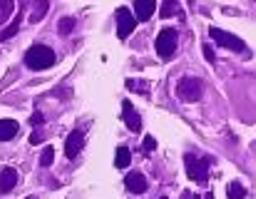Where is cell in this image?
I'll use <instances>...</instances> for the list:
<instances>
[{"label":"cell","instance_id":"1","mask_svg":"<svg viewBox=\"0 0 256 199\" xmlns=\"http://www.w3.org/2000/svg\"><path fill=\"white\" fill-rule=\"evenodd\" d=\"M55 62H58V58H55V52H52L48 45H32V48L25 52V65H28L30 70H35V72L48 70V68H52Z\"/></svg>","mask_w":256,"mask_h":199},{"label":"cell","instance_id":"2","mask_svg":"<svg viewBox=\"0 0 256 199\" xmlns=\"http://www.w3.org/2000/svg\"><path fill=\"white\" fill-rule=\"evenodd\" d=\"M209 157H199V154H186L184 157V167H186V174H189V180H194V182H199V184H204L206 182V177H209Z\"/></svg>","mask_w":256,"mask_h":199},{"label":"cell","instance_id":"3","mask_svg":"<svg viewBox=\"0 0 256 199\" xmlns=\"http://www.w3.org/2000/svg\"><path fill=\"white\" fill-rule=\"evenodd\" d=\"M204 95V85L196 78H182L176 85V98L182 102H199Z\"/></svg>","mask_w":256,"mask_h":199},{"label":"cell","instance_id":"4","mask_svg":"<svg viewBox=\"0 0 256 199\" xmlns=\"http://www.w3.org/2000/svg\"><path fill=\"white\" fill-rule=\"evenodd\" d=\"M176 45H179V32L174 28H164L157 38V55L160 58H172Z\"/></svg>","mask_w":256,"mask_h":199},{"label":"cell","instance_id":"5","mask_svg":"<svg viewBox=\"0 0 256 199\" xmlns=\"http://www.w3.org/2000/svg\"><path fill=\"white\" fill-rule=\"evenodd\" d=\"M114 20H117V38H120V40L130 38L132 30H134V25H137V18L132 15V10H130V8H117Z\"/></svg>","mask_w":256,"mask_h":199},{"label":"cell","instance_id":"6","mask_svg":"<svg viewBox=\"0 0 256 199\" xmlns=\"http://www.w3.org/2000/svg\"><path fill=\"white\" fill-rule=\"evenodd\" d=\"M209 35H212V40H216V45H222V48H229V50H234V52H244V50H246V42H244V40H239L236 35L226 32V30L212 28V30H209Z\"/></svg>","mask_w":256,"mask_h":199},{"label":"cell","instance_id":"7","mask_svg":"<svg viewBox=\"0 0 256 199\" xmlns=\"http://www.w3.org/2000/svg\"><path fill=\"white\" fill-rule=\"evenodd\" d=\"M82 147H85V132H82V130L70 132V137H68V142H65V154H68V160H75V157L82 152Z\"/></svg>","mask_w":256,"mask_h":199},{"label":"cell","instance_id":"8","mask_svg":"<svg viewBox=\"0 0 256 199\" xmlns=\"http://www.w3.org/2000/svg\"><path fill=\"white\" fill-rule=\"evenodd\" d=\"M122 120H124V124H127L132 132H140V130H142L140 112L132 107V102H130V100H124V102H122Z\"/></svg>","mask_w":256,"mask_h":199},{"label":"cell","instance_id":"9","mask_svg":"<svg viewBox=\"0 0 256 199\" xmlns=\"http://www.w3.org/2000/svg\"><path fill=\"white\" fill-rule=\"evenodd\" d=\"M124 187H127L132 194H144L150 184H147V180H144V174H142V172H132V174H127Z\"/></svg>","mask_w":256,"mask_h":199},{"label":"cell","instance_id":"10","mask_svg":"<svg viewBox=\"0 0 256 199\" xmlns=\"http://www.w3.org/2000/svg\"><path fill=\"white\" fill-rule=\"evenodd\" d=\"M15 187H18V172H15L12 167L0 170V192L8 194V192H12Z\"/></svg>","mask_w":256,"mask_h":199},{"label":"cell","instance_id":"11","mask_svg":"<svg viewBox=\"0 0 256 199\" xmlns=\"http://www.w3.org/2000/svg\"><path fill=\"white\" fill-rule=\"evenodd\" d=\"M157 10V0H134V18L137 20H150Z\"/></svg>","mask_w":256,"mask_h":199},{"label":"cell","instance_id":"12","mask_svg":"<svg viewBox=\"0 0 256 199\" xmlns=\"http://www.w3.org/2000/svg\"><path fill=\"white\" fill-rule=\"evenodd\" d=\"M18 122L15 120H0V142H8L18 134Z\"/></svg>","mask_w":256,"mask_h":199},{"label":"cell","instance_id":"13","mask_svg":"<svg viewBox=\"0 0 256 199\" xmlns=\"http://www.w3.org/2000/svg\"><path fill=\"white\" fill-rule=\"evenodd\" d=\"M48 10H50V2H48V0H38V2H35V10H32V15H30V22H40V20L48 15Z\"/></svg>","mask_w":256,"mask_h":199},{"label":"cell","instance_id":"14","mask_svg":"<svg viewBox=\"0 0 256 199\" xmlns=\"http://www.w3.org/2000/svg\"><path fill=\"white\" fill-rule=\"evenodd\" d=\"M130 162H132L130 150H127V147H120V150H117V160H114V164H117L120 170H124V167H130Z\"/></svg>","mask_w":256,"mask_h":199},{"label":"cell","instance_id":"15","mask_svg":"<svg viewBox=\"0 0 256 199\" xmlns=\"http://www.w3.org/2000/svg\"><path fill=\"white\" fill-rule=\"evenodd\" d=\"M12 10H15V0H0V25L12 15Z\"/></svg>","mask_w":256,"mask_h":199},{"label":"cell","instance_id":"16","mask_svg":"<svg viewBox=\"0 0 256 199\" xmlns=\"http://www.w3.org/2000/svg\"><path fill=\"white\" fill-rule=\"evenodd\" d=\"M226 194H229V199H244L246 197V190L242 187V182H232L226 187Z\"/></svg>","mask_w":256,"mask_h":199},{"label":"cell","instance_id":"17","mask_svg":"<svg viewBox=\"0 0 256 199\" xmlns=\"http://www.w3.org/2000/svg\"><path fill=\"white\" fill-rule=\"evenodd\" d=\"M172 15H182L176 0H164V8H162V18H172Z\"/></svg>","mask_w":256,"mask_h":199},{"label":"cell","instance_id":"18","mask_svg":"<svg viewBox=\"0 0 256 199\" xmlns=\"http://www.w3.org/2000/svg\"><path fill=\"white\" fill-rule=\"evenodd\" d=\"M58 30H60V35L72 32V30H75V18H62V20H60V25H58Z\"/></svg>","mask_w":256,"mask_h":199},{"label":"cell","instance_id":"19","mask_svg":"<svg viewBox=\"0 0 256 199\" xmlns=\"http://www.w3.org/2000/svg\"><path fill=\"white\" fill-rule=\"evenodd\" d=\"M52 162H55V150H52V147H45L42 154H40V164H42V167H50Z\"/></svg>","mask_w":256,"mask_h":199},{"label":"cell","instance_id":"20","mask_svg":"<svg viewBox=\"0 0 256 199\" xmlns=\"http://www.w3.org/2000/svg\"><path fill=\"white\" fill-rule=\"evenodd\" d=\"M127 90H134V92H147V82H140V80H127Z\"/></svg>","mask_w":256,"mask_h":199},{"label":"cell","instance_id":"21","mask_svg":"<svg viewBox=\"0 0 256 199\" xmlns=\"http://www.w3.org/2000/svg\"><path fill=\"white\" fill-rule=\"evenodd\" d=\"M142 150H144V154L154 152V150H157V140H154V137H147V140H144V144H142Z\"/></svg>","mask_w":256,"mask_h":199},{"label":"cell","instance_id":"22","mask_svg":"<svg viewBox=\"0 0 256 199\" xmlns=\"http://www.w3.org/2000/svg\"><path fill=\"white\" fill-rule=\"evenodd\" d=\"M45 120H42V112H35L32 117H30V124H35V127H40Z\"/></svg>","mask_w":256,"mask_h":199},{"label":"cell","instance_id":"23","mask_svg":"<svg viewBox=\"0 0 256 199\" xmlns=\"http://www.w3.org/2000/svg\"><path fill=\"white\" fill-rule=\"evenodd\" d=\"M204 58H206L209 62H214V50H212L209 45H204Z\"/></svg>","mask_w":256,"mask_h":199},{"label":"cell","instance_id":"24","mask_svg":"<svg viewBox=\"0 0 256 199\" xmlns=\"http://www.w3.org/2000/svg\"><path fill=\"white\" fill-rule=\"evenodd\" d=\"M40 142H42V134H40V132L30 134V144H40Z\"/></svg>","mask_w":256,"mask_h":199},{"label":"cell","instance_id":"25","mask_svg":"<svg viewBox=\"0 0 256 199\" xmlns=\"http://www.w3.org/2000/svg\"><path fill=\"white\" fill-rule=\"evenodd\" d=\"M28 199H38V197H28Z\"/></svg>","mask_w":256,"mask_h":199},{"label":"cell","instance_id":"26","mask_svg":"<svg viewBox=\"0 0 256 199\" xmlns=\"http://www.w3.org/2000/svg\"><path fill=\"white\" fill-rule=\"evenodd\" d=\"M160 199H170V197H160Z\"/></svg>","mask_w":256,"mask_h":199}]
</instances>
